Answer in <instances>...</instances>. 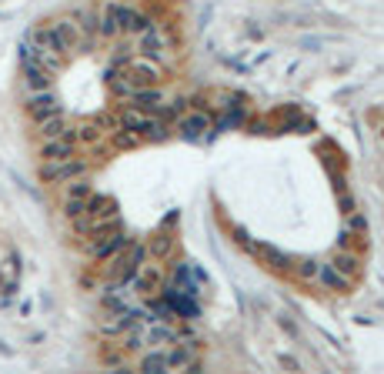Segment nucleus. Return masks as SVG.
<instances>
[{
    "label": "nucleus",
    "mask_w": 384,
    "mask_h": 374,
    "mask_svg": "<svg viewBox=\"0 0 384 374\" xmlns=\"http://www.w3.org/2000/svg\"><path fill=\"white\" fill-rule=\"evenodd\" d=\"M331 264L345 274V278L351 280H358L361 278V271H365V261H361V254L358 251H347V247H338L334 251V258H331Z\"/></svg>",
    "instance_id": "obj_15"
},
{
    "label": "nucleus",
    "mask_w": 384,
    "mask_h": 374,
    "mask_svg": "<svg viewBox=\"0 0 384 374\" xmlns=\"http://www.w3.org/2000/svg\"><path fill=\"white\" fill-rule=\"evenodd\" d=\"M338 211H341V214H351V211H358V204H354V197L347 194L345 187L338 190Z\"/></svg>",
    "instance_id": "obj_31"
},
{
    "label": "nucleus",
    "mask_w": 384,
    "mask_h": 374,
    "mask_svg": "<svg viewBox=\"0 0 384 374\" xmlns=\"http://www.w3.org/2000/svg\"><path fill=\"white\" fill-rule=\"evenodd\" d=\"M111 134H114V148L117 150H134V148L144 144V137L134 134V131H127V127H117V131H111Z\"/></svg>",
    "instance_id": "obj_26"
},
{
    "label": "nucleus",
    "mask_w": 384,
    "mask_h": 374,
    "mask_svg": "<svg viewBox=\"0 0 384 374\" xmlns=\"http://www.w3.org/2000/svg\"><path fill=\"white\" fill-rule=\"evenodd\" d=\"M281 364H284V368H291V371H298V368H301L294 357H284V355H281Z\"/></svg>",
    "instance_id": "obj_34"
},
{
    "label": "nucleus",
    "mask_w": 384,
    "mask_h": 374,
    "mask_svg": "<svg viewBox=\"0 0 384 374\" xmlns=\"http://www.w3.org/2000/svg\"><path fill=\"white\" fill-rule=\"evenodd\" d=\"M30 44H34V47H44V51H60V54H67L64 44L57 40V34H54V27H34V30H30Z\"/></svg>",
    "instance_id": "obj_22"
},
{
    "label": "nucleus",
    "mask_w": 384,
    "mask_h": 374,
    "mask_svg": "<svg viewBox=\"0 0 384 374\" xmlns=\"http://www.w3.org/2000/svg\"><path fill=\"white\" fill-rule=\"evenodd\" d=\"M100 124L97 121H87V124H80V127H74V137L80 141V144H97L100 141Z\"/></svg>",
    "instance_id": "obj_28"
},
{
    "label": "nucleus",
    "mask_w": 384,
    "mask_h": 374,
    "mask_svg": "<svg viewBox=\"0 0 384 374\" xmlns=\"http://www.w3.org/2000/svg\"><path fill=\"white\" fill-rule=\"evenodd\" d=\"M201 368V341H177L167 351V371H197Z\"/></svg>",
    "instance_id": "obj_7"
},
{
    "label": "nucleus",
    "mask_w": 384,
    "mask_h": 374,
    "mask_svg": "<svg viewBox=\"0 0 384 374\" xmlns=\"http://www.w3.org/2000/svg\"><path fill=\"white\" fill-rule=\"evenodd\" d=\"M91 190H94V184H91L87 174H80L74 181H64V197H87Z\"/></svg>",
    "instance_id": "obj_25"
},
{
    "label": "nucleus",
    "mask_w": 384,
    "mask_h": 374,
    "mask_svg": "<svg viewBox=\"0 0 384 374\" xmlns=\"http://www.w3.org/2000/svg\"><path fill=\"white\" fill-rule=\"evenodd\" d=\"M71 17L77 20V27H80V34H84V37H97V24H100V14H97V10L80 7V10L71 14Z\"/></svg>",
    "instance_id": "obj_23"
},
{
    "label": "nucleus",
    "mask_w": 384,
    "mask_h": 374,
    "mask_svg": "<svg viewBox=\"0 0 384 374\" xmlns=\"http://www.w3.org/2000/svg\"><path fill=\"white\" fill-rule=\"evenodd\" d=\"M281 328H284V331H288L291 337H298V328L291 324V318H288V314H281Z\"/></svg>",
    "instance_id": "obj_32"
},
{
    "label": "nucleus",
    "mask_w": 384,
    "mask_h": 374,
    "mask_svg": "<svg viewBox=\"0 0 384 374\" xmlns=\"http://www.w3.org/2000/svg\"><path fill=\"white\" fill-rule=\"evenodd\" d=\"M60 111H64V107H60L57 93L51 91V87H47V91H34V93H30V100H27V114H30L37 124L44 121V117H51V114H60Z\"/></svg>",
    "instance_id": "obj_11"
},
{
    "label": "nucleus",
    "mask_w": 384,
    "mask_h": 374,
    "mask_svg": "<svg viewBox=\"0 0 384 374\" xmlns=\"http://www.w3.org/2000/svg\"><path fill=\"white\" fill-rule=\"evenodd\" d=\"M140 371L147 374H164L167 371V351H157V348H144V355H140V364H137Z\"/></svg>",
    "instance_id": "obj_21"
},
{
    "label": "nucleus",
    "mask_w": 384,
    "mask_h": 374,
    "mask_svg": "<svg viewBox=\"0 0 384 374\" xmlns=\"http://www.w3.org/2000/svg\"><path fill=\"white\" fill-rule=\"evenodd\" d=\"M84 214L87 217H111V214H117V201L111 197V194H87V201H84Z\"/></svg>",
    "instance_id": "obj_17"
},
{
    "label": "nucleus",
    "mask_w": 384,
    "mask_h": 374,
    "mask_svg": "<svg viewBox=\"0 0 384 374\" xmlns=\"http://www.w3.org/2000/svg\"><path fill=\"white\" fill-rule=\"evenodd\" d=\"M188 111H191V100H188V97H174V100H164L154 114H161V117L171 124V121H177L181 114H188Z\"/></svg>",
    "instance_id": "obj_24"
},
{
    "label": "nucleus",
    "mask_w": 384,
    "mask_h": 374,
    "mask_svg": "<svg viewBox=\"0 0 384 374\" xmlns=\"http://www.w3.org/2000/svg\"><path fill=\"white\" fill-rule=\"evenodd\" d=\"M127 107H134V111H147V114H154L161 104H164V91L161 87H137L127 100H124Z\"/></svg>",
    "instance_id": "obj_14"
},
{
    "label": "nucleus",
    "mask_w": 384,
    "mask_h": 374,
    "mask_svg": "<svg viewBox=\"0 0 384 374\" xmlns=\"http://www.w3.org/2000/svg\"><path fill=\"white\" fill-rule=\"evenodd\" d=\"M345 231H351L354 238H367V217L361 211H351L345 214Z\"/></svg>",
    "instance_id": "obj_27"
},
{
    "label": "nucleus",
    "mask_w": 384,
    "mask_h": 374,
    "mask_svg": "<svg viewBox=\"0 0 384 374\" xmlns=\"http://www.w3.org/2000/svg\"><path fill=\"white\" fill-rule=\"evenodd\" d=\"M234 241H237V244H248L250 241L248 231H244V227H234Z\"/></svg>",
    "instance_id": "obj_33"
},
{
    "label": "nucleus",
    "mask_w": 384,
    "mask_h": 374,
    "mask_svg": "<svg viewBox=\"0 0 384 374\" xmlns=\"http://www.w3.org/2000/svg\"><path fill=\"white\" fill-rule=\"evenodd\" d=\"M74 150H77V137H74V127H71L64 137H51V141H44L40 157H44V161H67V157H74Z\"/></svg>",
    "instance_id": "obj_12"
},
{
    "label": "nucleus",
    "mask_w": 384,
    "mask_h": 374,
    "mask_svg": "<svg viewBox=\"0 0 384 374\" xmlns=\"http://www.w3.org/2000/svg\"><path fill=\"white\" fill-rule=\"evenodd\" d=\"M37 127H40V137H44V141H51V137H64V134L71 131V124H67L64 111H60V114H51V117H44Z\"/></svg>",
    "instance_id": "obj_20"
},
{
    "label": "nucleus",
    "mask_w": 384,
    "mask_h": 374,
    "mask_svg": "<svg viewBox=\"0 0 384 374\" xmlns=\"http://www.w3.org/2000/svg\"><path fill=\"white\" fill-rule=\"evenodd\" d=\"M161 284H164V267H161V261L151 264V258L137 267L134 278L127 280V287H131L134 294H140V298H154V294L161 291Z\"/></svg>",
    "instance_id": "obj_5"
},
{
    "label": "nucleus",
    "mask_w": 384,
    "mask_h": 374,
    "mask_svg": "<svg viewBox=\"0 0 384 374\" xmlns=\"http://www.w3.org/2000/svg\"><path fill=\"white\" fill-rule=\"evenodd\" d=\"M144 261H147V247L131 241L120 254H114L111 261H104V274H107V280H114V284H127Z\"/></svg>",
    "instance_id": "obj_2"
},
{
    "label": "nucleus",
    "mask_w": 384,
    "mask_h": 374,
    "mask_svg": "<svg viewBox=\"0 0 384 374\" xmlns=\"http://www.w3.org/2000/svg\"><path fill=\"white\" fill-rule=\"evenodd\" d=\"M84 201H87V197H64V217H67V221L80 217V214H84Z\"/></svg>",
    "instance_id": "obj_29"
},
{
    "label": "nucleus",
    "mask_w": 384,
    "mask_h": 374,
    "mask_svg": "<svg viewBox=\"0 0 384 374\" xmlns=\"http://www.w3.org/2000/svg\"><path fill=\"white\" fill-rule=\"evenodd\" d=\"M127 244H131V238H127L124 231H114V234H107V238H100V241H87V254H91V261L104 264V261H111L114 254H120Z\"/></svg>",
    "instance_id": "obj_8"
},
{
    "label": "nucleus",
    "mask_w": 384,
    "mask_h": 374,
    "mask_svg": "<svg viewBox=\"0 0 384 374\" xmlns=\"http://www.w3.org/2000/svg\"><path fill=\"white\" fill-rule=\"evenodd\" d=\"M91 164L84 157H67V161H44L40 164V181L44 184H64V181H74L80 174H87Z\"/></svg>",
    "instance_id": "obj_4"
},
{
    "label": "nucleus",
    "mask_w": 384,
    "mask_h": 374,
    "mask_svg": "<svg viewBox=\"0 0 384 374\" xmlns=\"http://www.w3.org/2000/svg\"><path fill=\"white\" fill-rule=\"evenodd\" d=\"M318 267H321V261L304 258V261L298 264V274H301V280H314V278H318Z\"/></svg>",
    "instance_id": "obj_30"
},
{
    "label": "nucleus",
    "mask_w": 384,
    "mask_h": 374,
    "mask_svg": "<svg viewBox=\"0 0 384 374\" xmlns=\"http://www.w3.org/2000/svg\"><path fill=\"white\" fill-rule=\"evenodd\" d=\"M144 247H147L151 261H167L174 254V247H177V238H174L171 231H157V234H151V241L144 244Z\"/></svg>",
    "instance_id": "obj_16"
},
{
    "label": "nucleus",
    "mask_w": 384,
    "mask_h": 374,
    "mask_svg": "<svg viewBox=\"0 0 384 374\" xmlns=\"http://www.w3.org/2000/svg\"><path fill=\"white\" fill-rule=\"evenodd\" d=\"M137 54L151 57V60H161L164 64V57H167V37H164V30L154 24L147 27L144 34H137Z\"/></svg>",
    "instance_id": "obj_9"
},
{
    "label": "nucleus",
    "mask_w": 384,
    "mask_h": 374,
    "mask_svg": "<svg viewBox=\"0 0 384 374\" xmlns=\"http://www.w3.org/2000/svg\"><path fill=\"white\" fill-rule=\"evenodd\" d=\"M211 114L208 111H188L177 117V134L181 137H188V141H197V137H204V134L211 131Z\"/></svg>",
    "instance_id": "obj_10"
},
{
    "label": "nucleus",
    "mask_w": 384,
    "mask_h": 374,
    "mask_svg": "<svg viewBox=\"0 0 384 374\" xmlns=\"http://www.w3.org/2000/svg\"><path fill=\"white\" fill-rule=\"evenodd\" d=\"M120 71L131 77V84H137V87H161L164 77H167L161 60H151V57H144V54H131Z\"/></svg>",
    "instance_id": "obj_3"
},
{
    "label": "nucleus",
    "mask_w": 384,
    "mask_h": 374,
    "mask_svg": "<svg viewBox=\"0 0 384 374\" xmlns=\"http://www.w3.org/2000/svg\"><path fill=\"white\" fill-rule=\"evenodd\" d=\"M24 80H27V87H30V91H47V87L54 84V74H51V71H44V67L34 64V60H24Z\"/></svg>",
    "instance_id": "obj_18"
},
{
    "label": "nucleus",
    "mask_w": 384,
    "mask_h": 374,
    "mask_svg": "<svg viewBox=\"0 0 384 374\" xmlns=\"http://www.w3.org/2000/svg\"><path fill=\"white\" fill-rule=\"evenodd\" d=\"M381 137H384V134H381Z\"/></svg>",
    "instance_id": "obj_35"
},
{
    "label": "nucleus",
    "mask_w": 384,
    "mask_h": 374,
    "mask_svg": "<svg viewBox=\"0 0 384 374\" xmlns=\"http://www.w3.org/2000/svg\"><path fill=\"white\" fill-rule=\"evenodd\" d=\"M241 124H244V107H241V104H234L230 111H221V114H217V117L211 121L214 131H237Z\"/></svg>",
    "instance_id": "obj_19"
},
{
    "label": "nucleus",
    "mask_w": 384,
    "mask_h": 374,
    "mask_svg": "<svg viewBox=\"0 0 384 374\" xmlns=\"http://www.w3.org/2000/svg\"><path fill=\"white\" fill-rule=\"evenodd\" d=\"M250 251V258L261 264V267H268V271H277V274H284V271H291V258L281 251V247H274V244L268 241H248L244 244Z\"/></svg>",
    "instance_id": "obj_6"
},
{
    "label": "nucleus",
    "mask_w": 384,
    "mask_h": 374,
    "mask_svg": "<svg viewBox=\"0 0 384 374\" xmlns=\"http://www.w3.org/2000/svg\"><path fill=\"white\" fill-rule=\"evenodd\" d=\"M117 124L127 127V131L140 134L144 141H167L171 137V124L161 117V114H147V111H134V107H120L117 114Z\"/></svg>",
    "instance_id": "obj_1"
},
{
    "label": "nucleus",
    "mask_w": 384,
    "mask_h": 374,
    "mask_svg": "<svg viewBox=\"0 0 384 374\" xmlns=\"http://www.w3.org/2000/svg\"><path fill=\"white\" fill-rule=\"evenodd\" d=\"M314 280L324 287L327 294H347V291H351V284H354V280L345 278V274H341V271H338L331 261L318 267V278H314Z\"/></svg>",
    "instance_id": "obj_13"
}]
</instances>
